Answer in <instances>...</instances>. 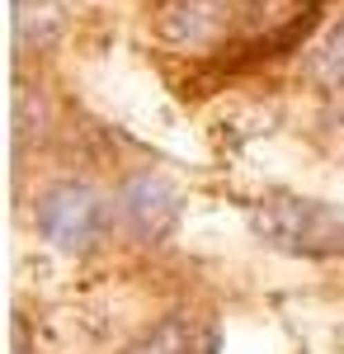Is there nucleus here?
Masks as SVG:
<instances>
[{"mask_svg": "<svg viewBox=\"0 0 344 354\" xmlns=\"http://www.w3.org/2000/svg\"><path fill=\"white\" fill-rule=\"evenodd\" d=\"M61 24H66L61 0H15V43H19V53L52 48Z\"/></svg>", "mask_w": 344, "mask_h": 354, "instance_id": "6", "label": "nucleus"}, {"mask_svg": "<svg viewBox=\"0 0 344 354\" xmlns=\"http://www.w3.org/2000/svg\"><path fill=\"white\" fill-rule=\"evenodd\" d=\"M48 133V104H43V90L33 85H19L15 90V142L28 147L33 137Z\"/></svg>", "mask_w": 344, "mask_h": 354, "instance_id": "8", "label": "nucleus"}, {"mask_svg": "<svg viewBox=\"0 0 344 354\" xmlns=\"http://www.w3.org/2000/svg\"><path fill=\"white\" fill-rule=\"evenodd\" d=\"M240 24L231 0H165L156 10V38L175 53H212Z\"/></svg>", "mask_w": 344, "mask_h": 354, "instance_id": "3", "label": "nucleus"}, {"mask_svg": "<svg viewBox=\"0 0 344 354\" xmlns=\"http://www.w3.org/2000/svg\"><path fill=\"white\" fill-rule=\"evenodd\" d=\"M33 227H38L57 250H90L108 227L104 194L90 189L85 180H61V185H52V189L38 198Z\"/></svg>", "mask_w": 344, "mask_h": 354, "instance_id": "2", "label": "nucleus"}, {"mask_svg": "<svg viewBox=\"0 0 344 354\" xmlns=\"http://www.w3.org/2000/svg\"><path fill=\"white\" fill-rule=\"evenodd\" d=\"M118 218L137 241L156 245L180 222V189L156 170H137V175H128L118 185Z\"/></svg>", "mask_w": 344, "mask_h": 354, "instance_id": "4", "label": "nucleus"}, {"mask_svg": "<svg viewBox=\"0 0 344 354\" xmlns=\"http://www.w3.org/2000/svg\"><path fill=\"white\" fill-rule=\"evenodd\" d=\"M312 76H316L321 85H344V19L325 33V43L316 48V57H312Z\"/></svg>", "mask_w": 344, "mask_h": 354, "instance_id": "9", "label": "nucleus"}, {"mask_svg": "<svg viewBox=\"0 0 344 354\" xmlns=\"http://www.w3.org/2000/svg\"><path fill=\"white\" fill-rule=\"evenodd\" d=\"M128 354H203V345H198L193 317L170 312V317H165V322H156V326L146 330V335H142Z\"/></svg>", "mask_w": 344, "mask_h": 354, "instance_id": "7", "label": "nucleus"}, {"mask_svg": "<svg viewBox=\"0 0 344 354\" xmlns=\"http://www.w3.org/2000/svg\"><path fill=\"white\" fill-rule=\"evenodd\" d=\"M312 10L316 0H240V33L255 43H292Z\"/></svg>", "mask_w": 344, "mask_h": 354, "instance_id": "5", "label": "nucleus"}, {"mask_svg": "<svg viewBox=\"0 0 344 354\" xmlns=\"http://www.w3.org/2000/svg\"><path fill=\"white\" fill-rule=\"evenodd\" d=\"M250 232L269 250H283L297 260L344 255V208L325 203V198H297V194L260 198L250 213Z\"/></svg>", "mask_w": 344, "mask_h": 354, "instance_id": "1", "label": "nucleus"}]
</instances>
